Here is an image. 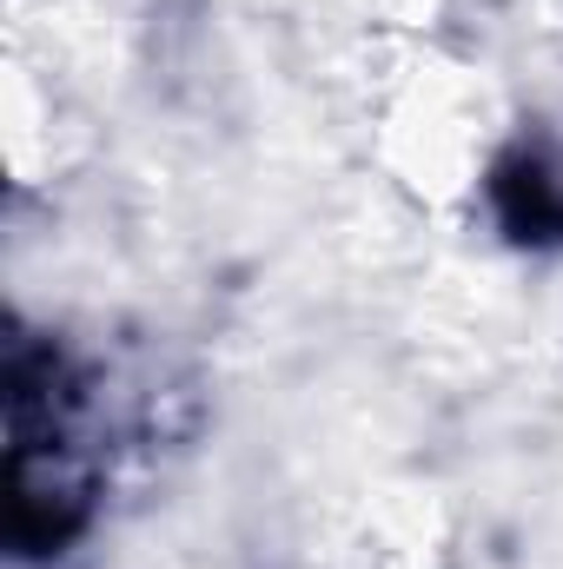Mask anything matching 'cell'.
I'll return each mask as SVG.
<instances>
[{
  "label": "cell",
  "instance_id": "1",
  "mask_svg": "<svg viewBox=\"0 0 563 569\" xmlns=\"http://www.w3.org/2000/svg\"><path fill=\"white\" fill-rule=\"evenodd\" d=\"M497 192H504V219H511V232H524V239L563 232V192L551 186L544 166H517V172H504Z\"/></svg>",
  "mask_w": 563,
  "mask_h": 569
}]
</instances>
